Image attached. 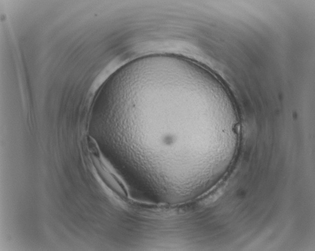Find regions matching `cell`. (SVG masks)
I'll use <instances>...</instances> for the list:
<instances>
[{
  "instance_id": "1",
  "label": "cell",
  "mask_w": 315,
  "mask_h": 251,
  "mask_svg": "<svg viewBox=\"0 0 315 251\" xmlns=\"http://www.w3.org/2000/svg\"><path fill=\"white\" fill-rule=\"evenodd\" d=\"M127 105L141 157L158 168L198 181L235 154L234 103L218 79L194 62L146 79Z\"/></svg>"
}]
</instances>
